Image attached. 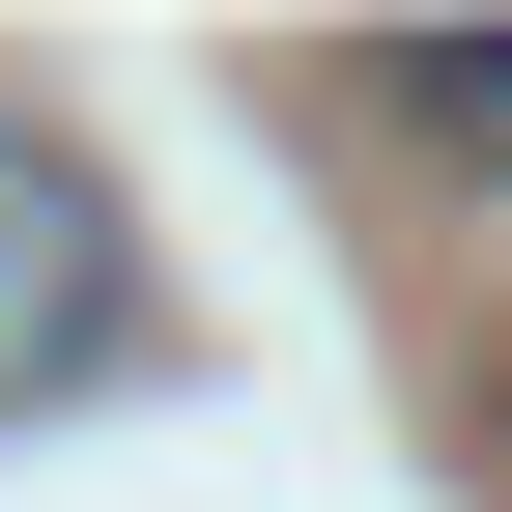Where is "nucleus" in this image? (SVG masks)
<instances>
[{"mask_svg": "<svg viewBox=\"0 0 512 512\" xmlns=\"http://www.w3.org/2000/svg\"><path fill=\"white\" fill-rule=\"evenodd\" d=\"M114 342H143V228H114V171L57 114H0V427H57Z\"/></svg>", "mask_w": 512, "mask_h": 512, "instance_id": "nucleus-1", "label": "nucleus"}, {"mask_svg": "<svg viewBox=\"0 0 512 512\" xmlns=\"http://www.w3.org/2000/svg\"><path fill=\"white\" fill-rule=\"evenodd\" d=\"M399 143H456V171H512V57H399Z\"/></svg>", "mask_w": 512, "mask_h": 512, "instance_id": "nucleus-2", "label": "nucleus"}]
</instances>
